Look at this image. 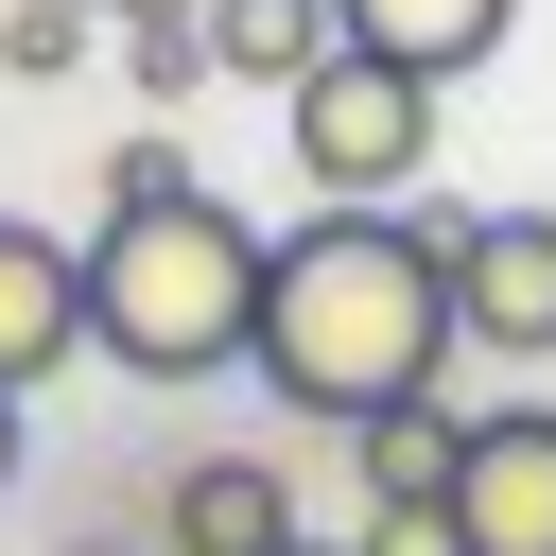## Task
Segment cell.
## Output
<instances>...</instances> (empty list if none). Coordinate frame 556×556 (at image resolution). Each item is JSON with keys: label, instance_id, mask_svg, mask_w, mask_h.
Returning a JSON list of instances; mask_svg holds the SVG:
<instances>
[{"label": "cell", "instance_id": "1", "mask_svg": "<svg viewBox=\"0 0 556 556\" xmlns=\"http://www.w3.org/2000/svg\"><path fill=\"white\" fill-rule=\"evenodd\" d=\"M452 243H469V208H313L295 243H261V382L295 400V417H400V400H434L452 382Z\"/></svg>", "mask_w": 556, "mask_h": 556}, {"label": "cell", "instance_id": "2", "mask_svg": "<svg viewBox=\"0 0 556 556\" xmlns=\"http://www.w3.org/2000/svg\"><path fill=\"white\" fill-rule=\"evenodd\" d=\"M87 348L122 382H226L261 348V226L226 191H156L87 226Z\"/></svg>", "mask_w": 556, "mask_h": 556}, {"label": "cell", "instance_id": "3", "mask_svg": "<svg viewBox=\"0 0 556 556\" xmlns=\"http://www.w3.org/2000/svg\"><path fill=\"white\" fill-rule=\"evenodd\" d=\"M278 156L313 208H417V156H434V87L382 70V52H330L313 87H278Z\"/></svg>", "mask_w": 556, "mask_h": 556}, {"label": "cell", "instance_id": "4", "mask_svg": "<svg viewBox=\"0 0 556 556\" xmlns=\"http://www.w3.org/2000/svg\"><path fill=\"white\" fill-rule=\"evenodd\" d=\"M452 330L486 365H556V208H469L452 243Z\"/></svg>", "mask_w": 556, "mask_h": 556}, {"label": "cell", "instance_id": "5", "mask_svg": "<svg viewBox=\"0 0 556 556\" xmlns=\"http://www.w3.org/2000/svg\"><path fill=\"white\" fill-rule=\"evenodd\" d=\"M452 539H469V556H556V400H486V417H469Z\"/></svg>", "mask_w": 556, "mask_h": 556}, {"label": "cell", "instance_id": "6", "mask_svg": "<svg viewBox=\"0 0 556 556\" xmlns=\"http://www.w3.org/2000/svg\"><path fill=\"white\" fill-rule=\"evenodd\" d=\"M87 348V243H52L35 208H0V400H35Z\"/></svg>", "mask_w": 556, "mask_h": 556}, {"label": "cell", "instance_id": "7", "mask_svg": "<svg viewBox=\"0 0 556 556\" xmlns=\"http://www.w3.org/2000/svg\"><path fill=\"white\" fill-rule=\"evenodd\" d=\"M156 556H295V486L261 452H191L156 486Z\"/></svg>", "mask_w": 556, "mask_h": 556}, {"label": "cell", "instance_id": "8", "mask_svg": "<svg viewBox=\"0 0 556 556\" xmlns=\"http://www.w3.org/2000/svg\"><path fill=\"white\" fill-rule=\"evenodd\" d=\"M330 17H348V52H382L417 87H452V70H486L521 35V0H330Z\"/></svg>", "mask_w": 556, "mask_h": 556}, {"label": "cell", "instance_id": "9", "mask_svg": "<svg viewBox=\"0 0 556 556\" xmlns=\"http://www.w3.org/2000/svg\"><path fill=\"white\" fill-rule=\"evenodd\" d=\"M330 52H348L330 0H208V70H243V87H313Z\"/></svg>", "mask_w": 556, "mask_h": 556}, {"label": "cell", "instance_id": "10", "mask_svg": "<svg viewBox=\"0 0 556 556\" xmlns=\"http://www.w3.org/2000/svg\"><path fill=\"white\" fill-rule=\"evenodd\" d=\"M348 469H365V504H452L469 417H452V400H400V417H365V434H348Z\"/></svg>", "mask_w": 556, "mask_h": 556}, {"label": "cell", "instance_id": "11", "mask_svg": "<svg viewBox=\"0 0 556 556\" xmlns=\"http://www.w3.org/2000/svg\"><path fill=\"white\" fill-rule=\"evenodd\" d=\"M87 35H104L87 0H0V70H17V87H52V70H87Z\"/></svg>", "mask_w": 556, "mask_h": 556}, {"label": "cell", "instance_id": "12", "mask_svg": "<svg viewBox=\"0 0 556 556\" xmlns=\"http://www.w3.org/2000/svg\"><path fill=\"white\" fill-rule=\"evenodd\" d=\"M156 191H208L174 139H104V208H156Z\"/></svg>", "mask_w": 556, "mask_h": 556}, {"label": "cell", "instance_id": "13", "mask_svg": "<svg viewBox=\"0 0 556 556\" xmlns=\"http://www.w3.org/2000/svg\"><path fill=\"white\" fill-rule=\"evenodd\" d=\"M348 556H469V539H452V504H365Z\"/></svg>", "mask_w": 556, "mask_h": 556}, {"label": "cell", "instance_id": "14", "mask_svg": "<svg viewBox=\"0 0 556 556\" xmlns=\"http://www.w3.org/2000/svg\"><path fill=\"white\" fill-rule=\"evenodd\" d=\"M139 52V104H174V87H208V35H122Z\"/></svg>", "mask_w": 556, "mask_h": 556}, {"label": "cell", "instance_id": "15", "mask_svg": "<svg viewBox=\"0 0 556 556\" xmlns=\"http://www.w3.org/2000/svg\"><path fill=\"white\" fill-rule=\"evenodd\" d=\"M0 486H17V400H0Z\"/></svg>", "mask_w": 556, "mask_h": 556}, {"label": "cell", "instance_id": "16", "mask_svg": "<svg viewBox=\"0 0 556 556\" xmlns=\"http://www.w3.org/2000/svg\"><path fill=\"white\" fill-rule=\"evenodd\" d=\"M70 556H122V539H70Z\"/></svg>", "mask_w": 556, "mask_h": 556}, {"label": "cell", "instance_id": "17", "mask_svg": "<svg viewBox=\"0 0 556 556\" xmlns=\"http://www.w3.org/2000/svg\"><path fill=\"white\" fill-rule=\"evenodd\" d=\"M295 556H313V539H295Z\"/></svg>", "mask_w": 556, "mask_h": 556}]
</instances>
